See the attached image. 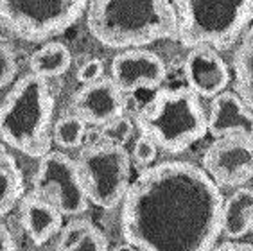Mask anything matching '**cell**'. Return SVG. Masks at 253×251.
Wrapping results in <instances>:
<instances>
[{
  "label": "cell",
  "mask_w": 253,
  "mask_h": 251,
  "mask_svg": "<svg viewBox=\"0 0 253 251\" xmlns=\"http://www.w3.org/2000/svg\"><path fill=\"white\" fill-rule=\"evenodd\" d=\"M250 230H253V222H252V228H250Z\"/></svg>",
  "instance_id": "27"
},
{
  "label": "cell",
  "mask_w": 253,
  "mask_h": 251,
  "mask_svg": "<svg viewBox=\"0 0 253 251\" xmlns=\"http://www.w3.org/2000/svg\"><path fill=\"white\" fill-rule=\"evenodd\" d=\"M33 192L50 201L63 215H79L86 212L90 203L78 164L59 151H49L40 158L33 179Z\"/></svg>",
  "instance_id": "8"
},
{
  "label": "cell",
  "mask_w": 253,
  "mask_h": 251,
  "mask_svg": "<svg viewBox=\"0 0 253 251\" xmlns=\"http://www.w3.org/2000/svg\"><path fill=\"white\" fill-rule=\"evenodd\" d=\"M142 135L149 136L158 149L178 155L207 135V115L200 97L187 88H162L136 115Z\"/></svg>",
  "instance_id": "4"
},
{
  "label": "cell",
  "mask_w": 253,
  "mask_h": 251,
  "mask_svg": "<svg viewBox=\"0 0 253 251\" xmlns=\"http://www.w3.org/2000/svg\"><path fill=\"white\" fill-rule=\"evenodd\" d=\"M18 65H16V56L7 45L0 43V88L7 86L15 81Z\"/></svg>",
  "instance_id": "22"
},
{
  "label": "cell",
  "mask_w": 253,
  "mask_h": 251,
  "mask_svg": "<svg viewBox=\"0 0 253 251\" xmlns=\"http://www.w3.org/2000/svg\"><path fill=\"white\" fill-rule=\"evenodd\" d=\"M219 185L190 162H164L129 183L121 210L126 244L147 251H207L223 232Z\"/></svg>",
  "instance_id": "1"
},
{
  "label": "cell",
  "mask_w": 253,
  "mask_h": 251,
  "mask_svg": "<svg viewBox=\"0 0 253 251\" xmlns=\"http://www.w3.org/2000/svg\"><path fill=\"white\" fill-rule=\"evenodd\" d=\"M24 174L15 156L0 145V215L11 212L24 196Z\"/></svg>",
  "instance_id": "17"
},
{
  "label": "cell",
  "mask_w": 253,
  "mask_h": 251,
  "mask_svg": "<svg viewBox=\"0 0 253 251\" xmlns=\"http://www.w3.org/2000/svg\"><path fill=\"white\" fill-rule=\"evenodd\" d=\"M63 213L36 192L20 201V222L36 246H43L61 230Z\"/></svg>",
  "instance_id": "14"
},
{
  "label": "cell",
  "mask_w": 253,
  "mask_h": 251,
  "mask_svg": "<svg viewBox=\"0 0 253 251\" xmlns=\"http://www.w3.org/2000/svg\"><path fill=\"white\" fill-rule=\"evenodd\" d=\"M101 138L108 144H117V145H124L133 135V124L129 119L126 117H115L110 122L101 126Z\"/></svg>",
  "instance_id": "21"
},
{
  "label": "cell",
  "mask_w": 253,
  "mask_h": 251,
  "mask_svg": "<svg viewBox=\"0 0 253 251\" xmlns=\"http://www.w3.org/2000/svg\"><path fill=\"white\" fill-rule=\"evenodd\" d=\"M207 127L214 138L244 135L253 138V111L237 93L221 92L214 97L207 117Z\"/></svg>",
  "instance_id": "13"
},
{
  "label": "cell",
  "mask_w": 253,
  "mask_h": 251,
  "mask_svg": "<svg viewBox=\"0 0 253 251\" xmlns=\"http://www.w3.org/2000/svg\"><path fill=\"white\" fill-rule=\"evenodd\" d=\"M178 40L185 47L228 50L253 22V0H172Z\"/></svg>",
  "instance_id": "5"
},
{
  "label": "cell",
  "mask_w": 253,
  "mask_h": 251,
  "mask_svg": "<svg viewBox=\"0 0 253 251\" xmlns=\"http://www.w3.org/2000/svg\"><path fill=\"white\" fill-rule=\"evenodd\" d=\"M104 74V67H102V61L97 58L88 59L84 61L78 70V81L81 84H90V83L97 81V79L102 78Z\"/></svg>",
  "instance_id": "24"
},
{
  "label": "cell",
  "mask_w": 253,
  "mask_h": 251,
  "mask_svg": "<svg viewBox=\"0 0 253 251\" xmlns=\"http://www.w3.org/2000/svg\"><path fill=\"white\" fill-rule=\"evenodd\" d=\"M235 93L253 111V22L241 36L234 54Z\"/></svg>",
  "instance_id": "16"
},
{
  "label": "cell",
  "mask_w": 253,
  "mask_h": 251,
  "mask_svg": "<svg viewBox=\"0 0 253 251\" xmlns=\"http://www.w3.org/2000/svg\"><path fill=\"white\" fill-rule=\"evenodd\" d=\"M58 250H108L106 237L86 219L70 221L59 230Z\"/></svg>",
  "instance_id": "18"
},
{
  "label": "cell",
  "mask_w": 253,
  "mask_h": 251,
  "mask_svg": "<svg viewBox=\"0 0 253 251\" xmlns=\"http://www.w3.org/2000/svg\"><path fill=\"white\" fill-rule=\"evenodd\" d=\"M86 136V122L79 115H67L61 117L52 131V140L65 149H76L83 144Z\"/></svg>",
  "instance_id": "20"
},
{
  "label": "cell",
  "mask_w": 253,
  "mask_h": 251,
  "mask_svg": "<svg viewBox=\"0 0 253 251\" xmlns=\"http://www.w3.org/2000/svg\"><path fill=\"white\" fill-rule=\"evenodd\" d=\"M0 250H16V241L13 233L9 232V228L0 222Z\"/></svg>",
  "instance_id": "25"
},
{
  "label": "cell",
  "mask_w": 253,
  "mask_h": 251,
  "mask_svg": "<svg viewBox=\"0 0 253 251\" xmlns=\"http://www.w3.org/2000/svg\"><path fill=\"white\" fill-rule=\"evenodd\" d=\"M183 72L190 90L205 99H212L217 93L224 92L230 83L228 65L210 45L190 47Z\"/></svg>",
  "instance_id": "11"
},
{
  "label": "cell",
  "mask_w": 253,
  "mask_h": 251,
  "mask_svg": "<svg viewBox=\"0 0 253 251\" xmlns=\"http://www.w3.org/2000/svg\"><path fill=\"white\" fill-rule=\"evenodd\" d=\"M88 0H0V24L15 38L40 43L70 29Z\"/></svg>",
  "instance_id": "6"
},
{
  "label": "cell",
  "mask_w": 253,
  "mask_h": 251,
  "mask_svg": "<svg viewBox=\"0 0 253 251\" xmlns=\"http://www.w3.org/2000/svg\"><path fill=\"white\" fill-rule=\"evenodd\" d=\"M72 108L86 124L102 126L124 111V93L110 78L83 84L72 99Z\"/></svg>",
  "instance_id": "12"
},
{
  "label": "cell",
  "mask_w": 253,
  "mask_h": 251,
  "mask_svg": "<svg viewBox=\"0 0 253 251\" xmlns=\"http://www.w3.org/2000/svg\"><path fill=\"white\" fill-rule=\"evenodd\" d=\"M253 222V190L239 188L223 205V232L230 241H239L250 232Z\"/></svg>",
  "instance_id": "15"
},
{
  "label": "cell",
  "mask_w": 253,
  "mask_h": 251,
  "mask_svg": "<svg viewBox=\"0 0 253 251\" xmlns=\"http://www.w3.org/2000/svg\"><path fill=\"white\" fill-rule=\"evenodd\" d=\"M203 169L221 187H237L253 178V138L221 136L203 155Z\"/></svg>",
  "instance_id": "9"
},
{
  "label": "cell",
  "mask_w": 253,
  "mask_h": 251,
  "mask_svg": "<svg viewBox=\"0 0 253 251\" xmlns=\"http://www.w3.org/2000/svg\"><path fill=\"white\" fill-rule=\"evenodd\" d=\"M86 25L108 48H138L178 38L172 0H88Z\"/></svg>",
  "instance_id": "2"
},
{
  "label": "cell",
  "mask_w": 253,
  "mask_h": 251,
  "mask_svg": "<svg viewBox=\"0 0 253 251\" xmlns=\"http://www.w3.org/2000/svg\"><path fill=\"white\" fill-rule=\"evenodd\" d=\"M167 68L164 59L151 50L124 48L112 59L110 79L122 93H131L138 88L155 90L164 83Z\"/></svg>",
  "instance_id": "10"
},
{
  "label": "cell",
  "mask_w": 253,
  "mask_h": 251,
  "mask_svg": "<svg viewBox=\"0 0 253 251\" xmlns=\"http://www.w3.org/2000/svg\"><path fill=\"white\" fill-rule=\"evenodd\" d=\"M156 144L149 138V136L142 135L138 140L135 142V147H133V156L138 164L142 165H149L151 162H155L156 158Z\"/></svg>",
  "instance_id": "23"
},
{
  "label": "cell",
  "mask_w": 253,
  "mask_h": 251,
  "mask_svg": "<svg viewBox=\"0 0 253 251\" xmlns=\"http://www.w3.org/2000/svg\"><path fill=\"white\" fill-rule=\"evenodd\" d=\"M54 93L49 79L27 72L0 102V138L11 149L42 158L52 147Z\"/></svg>",
  "instance_id": "3"
},
{
  "label": "cell",
  "mask_w": 253,
  "mask_h": 251,
  "mask_svg": "<svg viewBox=\"0 0 253 251\" xmlns=\"http://www.w3.org/2000/svg\"><path fill=\"white\" fill-rule=\"evenodd\" d=\"M70 63H72V54L67 45L59 42H49L29 58V68L31 72L50 79L63 76L70 68Z\"/></svg>",
  "instance_id": "19"
},
{
  "label": "cell",
  "mask_w": 253,
  "mask_h": 251,
  "mask_svg": "<svg viewBox=\"0 0 253 251\" xmlns=\"http://www.w3.org/2000/svg\"><path fill=\"white\" fill-rule=\"evenodd\" d=\"M76 164L90 203L104 210L122 203L131 174V162L124 145L108 142L86 145Z\"/></svg>",
  "instance_id": "7"
},
{
  "label": "cell",
  "mask_w": 253,
  "mask_h": 251,
  "mask_svg": "<svg viewBox=\"0 0 253 251\" xmlns=\"http://www.w3.org/2000/svg\"><path fill=\"white\" fill-rule=\"evenodd\" d=\"M219 251H237V250H253V244H248V242H224L217 248Z\"/></svg>",
  "instance_id": "26"
}]
</instances>
